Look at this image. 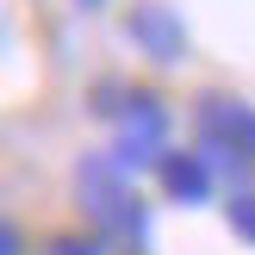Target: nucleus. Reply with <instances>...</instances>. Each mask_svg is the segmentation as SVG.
I'll use <instances>...</instances> for the list:
<instances>
[]
</instances>
